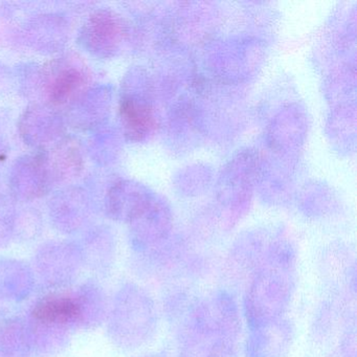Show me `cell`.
Wrapping results in <instances>:
<instances>
[{"instance_id":"277c9868","label":"cell","mask_w":357,"mask_h":357,"mask_svg":"<svg viewBox=\"0 0 357 357\" xmlns=\"http://www.w3.org/2000/svg\"><path fill=\"white\" fill-rule=\"evenodd\" d=\"M123 33V26L118 17L109 12H98L85 26V47L93 53L107 55L116 49Z\"/></svg>"},{"instance_id":"3957f363","label":"cell","mask_w":357,"mask_h":357,"mask_svg":"<svg viewBox=\"0 0 357 357\" xmlns=\"http://www.w3.org/2000/svg\"><path fill=\"white\" fill-rule=\"evenodd\" d=\"M294 340V329L287 319L262 324L250 328L246 340L248 357H285Z\"/></svg>"},{"instance_id":"8992f818","label":"cell","mask_w":357,"mask_h":357,"mask_svg":"<svg viewBox=\"0 0 357 357\" xmlns=\"http://www.w3.org/2000/svg\"><path fill=\"white\" fill-rule=\"evenodd\" d=\"M85 85V75L76 68H63L50 82V101L54 105H66L76 99Z\"/></svg>"},{"instance_id":"7a4b0ae2","label":"cell","mask_w":357,"mask_h":357,"mask_svg":"<svg viewBox=\"0 0 357 357\" xmlns=\"http://www.w3.org/2000/svg\"><path fill=\"white\" fill-rule=\"evenodd\" d=\"M296 283L294 250L285 244L268 248L250 277L244 296V315L252 328L282 319L291 303Z\"/></svg>"},{"instance_id":"6da1fadb","label":"cell","mask_w":357,"mask_h":357,"mask_svg":"<svg viewBox=\"0 0 357 357\" xmlns=\"http://www.w3.org/2000/svg\"><path fill=\"white\" fill-rule=\"evenodd\" d=\"M177 319L178 357H225L241 329L237 303L225 290L192 301Z\"/></svg>"},{"instance_id":"5b68a950","label":"cell","mask_w":357,"mask_h":357,"mask_svg":"<svg viewBox=\"0 0 357 357\" xmlns=\"http://www.w3.org/2000/svg\"><path fill=\"white\" fill-rule=\"evenodd\" d=\"M121 116L126 135L135 141L144 139L156 126V120L149 106L133 99L123 100Z\"/></svg>"},{"instance_id":"52a82bcc","label":"cell","mask_w":357,"mask_h":357,"mask_svg":"<svg viewBox=\"0 0 357 357\" xmlns=\"http://www.w3.org/2000/svg\"><path fill=\"white\" fill-rule=\"evenodd\" d=\"M33 315L43 323H68L80 317L81 306L68 296L50 298L35 307Z\"/></svg>"}]
</instances>
